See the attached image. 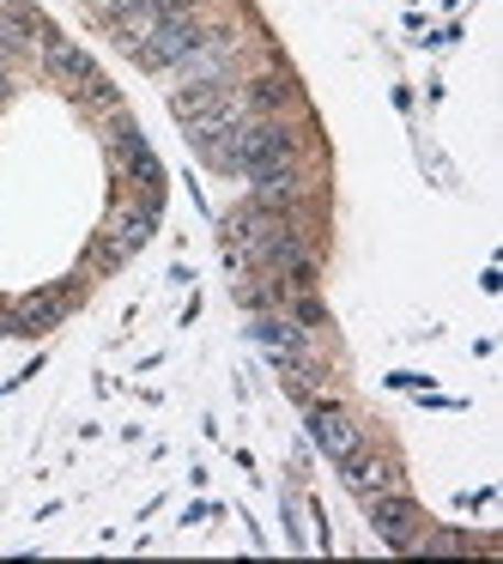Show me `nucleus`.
<instances>
[{"mask_svg":"<svg viewBox=\"0 0 503 564\" xmlns=\"http://www.w3.org/2000/svg\"><path fill=\"white\" fill-rule=\"evenodd\" d=\"M255 340L273 352V365H304V358H309V328L280 322V316H267V310L255 316Z\"/></svg>","mask_w":503,"mask_h":564,"instance_id":"obj_9","label":"nucleus"},{"mask_svg":"<svg viewBox=\"0 0 503 564\" xmlns=\"http://www.w3.org/2000/svg\"><path fill=\"white\" fill-rule=\"evenodd\" d=\"M237 91H243V110H249V116H280L285 104L297 98V86H292L285 74H255V79H243Z\"/></svg>","mask_w":503,"mask_h":564,"instance_id":"obj_11","label":"nucleus"},{"mask_svg":"<svg viewBox=\"0 0 503 564\" xmlns=\"http://www.w3.org/2000/svg\"><path fill=\"white\" fill-rule=\"evenodd\" d=\"M364 510H370V528L382 534V546H394V552H418V534H425V522H418V503L406 498L401 486H389L382 498H370Z\"/></svg>","mask_w":503,"mask_h":564,"instance_id":"obj_4","label":"nucleus"},{"mask_svg":"<svg viewBox=\"0 0 503 564\" xmlns=\"http://www.w3.org/2000/svg\"><path fill=\"white\" fill-rule=\"evenodd\" d=\"M200 31H207V25H200V13H171V19H158V25H152V37L134 50V62L146 67V74H171V67L200 43Z\"/></svg>","mask_w":503,"mask_h":564,"instance_id":"obj_2","label":"nucleus"},{"mask_svg":"<svg viewBox=\"0 0 503 564\" xmlns=\"http://www.w3.org/2000/svg\"><path fill=\"white\" fill-rule=\"evenodd\" d=\"M309 437H316V449L333 455V462H340V455H352L358 443H364L352 419H346L340 406H328V401H309Z\"/></svg>","mask_w":503,"mask_h":564,"instance_id":"obj_7","label":"nucleus"},{"mask_svg":"<svg viewBox=\"0 0 503 564\" xmlns=\"http://www.w3.org/2000/svg\"><path fill=\"white\" fill-rule=\"evenodd\" d=\"M37 50H43V67H50V79H62V86L74 91V98H86V91L103 79V67L91 62L86 50H74V43H62L55 31H43V43H37Z\"/></svg>","mask_w":503,"mask_h":564,"instance_id":"obj_5","label":"nucleus"},{"mask_svg":"<svg viewBox=\"0 0 503 564\" xmlns=\"http://www.w3.org/2000/svg\"><path fill=\"white\" fill-rule=\"evenodd\" d=\"M340 479H346V491H352L358 503H370V498H382V491L394 486V467L382 462V455H370L364 443H358L352 455H340Z\"/></svg>","mask_w":503,"mask_h":564,"instance_id":"obj_6","label":"nucleus"},{"mask_svg":"<svg viewBox=\"0 0 503 564\" xmlns=\"http://www.w3.org/2000/svg\"><path fill=\"white\" fill-rule=\"evenodd\" d=\"M43 19L31 13V7H7V13H0V62H13L19 50H31V43H43Z\"/></svg>","mask_w":503,"mask_h":564,"instance_id":"obj_12","label":"nucleus"},{"mask_svg":"<svg viewBox=\"0 0 503 564\" xmlns=\"http://www.w3.org/2000/svg\"><path fill=\"white\" fill-rule=\"evenodd\" d=\"M110 152H116V171H122L128 188H164V164L158 152L140 140V128L128 122L122 110H110Z\"/></svg>","mask_w":503,"mask_h":564,"instance_id":"obj_3","label":"nucleus"},{"mask_svg":"<svg viewBox=\"0 0 503 564\" xmlns=\"http://www.w3.org/2000/svg\"><path fill=\"white\" fill-rule=\"evenodd\" d=\"M237 62H243V50H237V31H200V43L183 55V62L171 67L183 86H237Z\"/></svg>","mask_w":503,"mask_h":564,"instance_id":"obj_1","label":"nucleus"},{"mask_svg":"<svg viewBox=\"0 0 503 564\" xmlns=\"http://www.w3.org/2000/svg\"><path fill=\"white\" fill-rule=\"evenodd\" d=\"M292 322H297V328H321V304L297 292V297H292Z\"/></svg>","mask_w":503,"mask_h":564,"instance_id":"obj_13","label":"nucleus"},{"mask_svg":"<svg viewBox=\"0 0 503 564\" xmlns=\"http://www.w3.org/2000/svg\"><path fill=\"white\" fill-rule=\"evenodd\" d=\"M7 98H13V67L0 62V104H7Z\"/></svg>","mask_w":503,"mask_h":564,"instance_id":"obj_14","label":"nucleus"},{"mask_svg":"<svg viewBox=\"0 0 503 564\" xmlns=\"http://www.w3.org/2000/svg\"><path fill=\"white\" fill-rule=\"evenodd\" d=\"M74 292H79L74 280H67V285H43V292H31V297H25V310L13 316V328H19V334H43V328H55V322L67 316V304H74Z\"/></svg>","mask_w":503,"mask_h":564,"instance_id":"obj_8","label":"nucleus"},{"mask_svg":"<svg viewBox=\"0 0 503 564\" xmlns=\"http://www.w3.org/2000/svg\"><path fill=\"white\" fill-rule=\"evenodd\" d=\"M249 188H255V207H267V213H292L297 207V195H304V183H297V164H273V171H255L249 176Z\"/></svg>","mask_w":503,"mask_h":564,"instance_id":"obj_10","label":"nucleus"}]
</instances>
